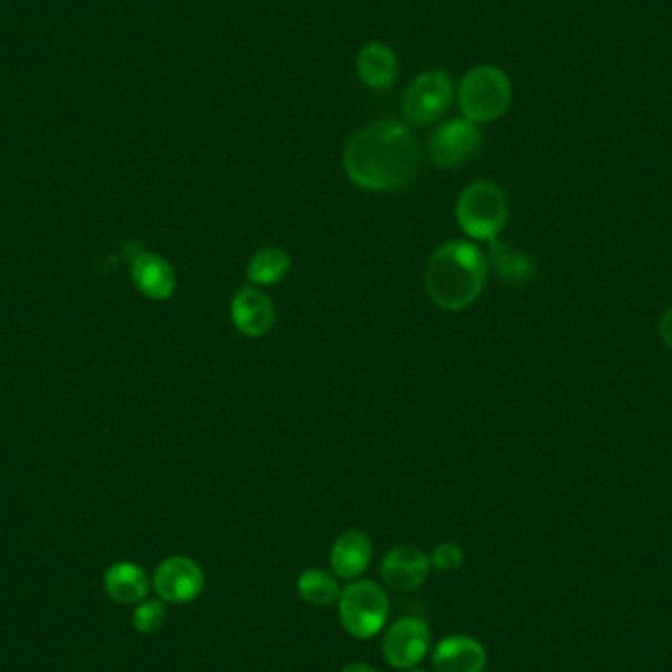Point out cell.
Returning a JSON list of instances; mask_svg holds the SVG:
<instances>
[{"instance_id": "6da1fadb", "label": "cell", "mask_w": 672, "mask_h": 672, "mask_svg": "<svg viewBox=\"0 0 672 672\" xmlns=\"http://www.w3.org/2000/svg\"><path fill=\"white\" fill-rule=\"evenodd\" d=\"M342 163L358 188L395 191L418 178L421 146L405 124L378 120L350 138Z\"/></svg>"}, {"instance_id": "7a4b0ae2", "label": "cell", "mask_w": 672, "mask_h": 672, "mask_svg": "<svg viewBox=\"0 0 672 672\" xmlns=\"http://www.w3.org/2000/svg\"><path fill=\"white\" fill-rule=\"evenodd\" d=\"M488 260L469 240H451L434 250L425 270L429 298L447 311L472 305L484 290Z\"/></svg>"}, {"instance_id": "3957f363", "label": "cell", "mask_w": 672, "mask_h": 672, "mask_svg": "<svg viewBox=\"0 0 672 672\" xmlns=\"http://www.w3.org/2000/svg\"><path fill=\"white\" fill-rule=\"evenodd\" d=\"M508 217V197L492 181L470 183L457 201V221L464 234L472 240L494 242L505 229Z\"/></svg>"}, {"instance_id": "277c9868", "label": "cell", "mask_w": 672, "mask_h": 672, "mask_svg": "<svg viewBox=\"0 0 672 672\" xmlns=\"http://www.w3.org/2000/svg\"><path fill=\"white\" fill-rule=\"evenodd\" d=\"M513 87L510 77L494 66H478L462 77L459 86L460 111L477 124L500 119L510 109Z\"/></svg>"}, {"instance_id": "5b68a950", "label": "cell", "mask_w": 672, "mask_h": 672, "mask_svg": "<svg viewBox=\"0 0 672 672\" xmlns=\"http://www.w3.org/2000/svg\"><path fill=\"white\" fill-rule=\"evenodd\" d=\"M337 604L342 630L360 641L375 638L390 618V598L374 580H352Z\"/></svg>"}, {"instance_id": "8992f818", "label": "cell", "mask_w": 672, "mask_h": 672, "mask_svg": "<svg viewBox=\"0 0 672 672\" xmlns=\"http://www.w3.org/2000/svg\"><path fill=\"white\" fill-rule=\"evenodd\" d=\"M454 97L452 79L443 69H427L409 83L403 114L409 124L427 127L443 117Z\"/></svg>"}, {"instance_id": "52a82bcc", "label": "cell", "mask_w": 672, "mask_h": 672, "mask_svg": "<svg viewBox=\"0 0 672 672\" xmlns=\"http://www.w3.org/2000/svg\"><path fill=\"white\" fill-rule=\"evenodd\" d=\"M431 651L429 623L419 615H403L385 630L382 653L385 661L398 671L415 669Z\"/></svg>"}, {"instance_id": "ba28073f", "label": "cell", "mask_w": 672, "mask_h": 672, "mask_svg": "<svg viewBox=\"0 0 672 672\" xmlns=\"http://www.w3.org/2000/svg\"><path fill=\"white\" fill-rule=\"evenodd\" d=\"M482 146V132L477 122L452 119L437 128L429 140V156L437 168L454 170L472 160Z\"/></svg>"}, {"instance_id": "9c48e42d", "label": "cell", "mask_w": 672, "mask_h": 672, "mask_svg": "<svg viewBox=\"0 0 672 672\" xmlns=\"http://www.w3.org/2000/svg\"><path fill=\"white\" fill-rule=\"evenodd\" d=\"M153 590L163 602L189 604L201 596L204 574L201 566L189 556H168L153 572Z\"/></svg>"}, {"instance_id": "30bf717a", "label": "cell", "mask_w": 672, "mask_h": 672, "mask_svg": "<svg viewBox=\"0 0 672 672\" xmlns=\"http://www.w3.org/2000/svg\"><path fill=\"white\" fill-rule=\"evenodd\" d=\"M431 572V559L413 545L393 546L383 556L380 574L395 592H413L423 586Z\"/></svg>"}, {"instance_id": "8fae6325", "label": "cell", "mask_w": 672, "mask_h": 672, "mask_svg": "<svg viewBox=\"0 0 672 672\" xmlns=\"http://www.w3.org/2000/svg\"><path fill=\"white\" fill-rule=\"evenodd\" d=\"M230 317L242 334H247L250 339H258L264 337L265 332L272 331L275 323V307L264 291L242 288L232 298Z\"/></svg>"}, {"instance_id": "7c38bea8", "label": "cell", "mask_w": 672, "mask_h": 672, "mask_svg": "<svg viewBox=\"0 0 672 672\" xmlns=\"http://www.w3.org/2000/svg\"><path fill=\"white\" fill-rule=\"evenodd\" d=\"M431 663L434 672H484L488 653L478 639L449 635L434 645Z\"/></svg>"}, {"instance_id": "4fadbf2b", "label": "cell", "mask_w": 672, "mask_h": 672, "mask_svg": "<svg viewBox=\"0 0 672 672\" xmlns=\"http://www.w3.org/2000/svg\"><path fill=\"white\" fill-rule=\"evenodd\" d=\"M372 541L362 531H344L332 543L329 562L331 571L337 579L357 580L368 571L372 562Z\"/></svg>"}, {"instance_id": "5bb4252c", "label": "cell", "mask_w": 672, "mask_h": 672, "mask_svg": "<svg viewBox=\"0 0 672 672\" xmlns=\"http://www.w3.org/2000/svg\"><path fill=\"white\" fill-rule=\"evenodd\" d=\"M132 280L137 283L140 293L153 301L170 299L175 291L178 280L170 262L156 254H138L132 262Z\"/></svg>"}, {"instance_id": "9a60e30c", "label": "cell", "mask_w": 672, "mask_h": 672, "mask_svg": "<svg viewBox=\"0 0 672 672\" xmlns=\"http://www.w3.org/2000/svg\"><path fill=\"white\" fill-rule=\"evenodd\" d=\"M357 71L364 86L385 89L398 77V56L388 43H367L358 51Z\"/></svg>"}, {"instance_id": "2e32d148", "label": "cell", "mask_w": 672, "mask_h": 672, "mask_svg": "<svg viewBox=\"0 0 672 672\" xmlns=\"http://www.w3.org/2000/svg\"><path fill=\"white\" fill-rule=\"evenodd\" d=\"M104 590L119 604H140L150 592V579L134 562H117L104 572Z\"/></svg>"}, {"instance_id": "e0dca14e", "label": "cell", "mask_w": 672, "mask_h": 672, "mask_svg": "<svg viewBox=\"0 0 672 672\" xmlns=\"http://www.w3.org/2000/svg\"><path fill=\"white\" fill-rule=\"evenodd\" d=\"M342 588L332 572L323 569H307L298 579V594L305 604L327 608L337 604Z\"/></svg>"}, {"instance_id": "ac0fdd59", "label": "cell", "mask_w": 672, "mask_h": 672, "mask_svg": "<svg viewBox=\"0 0 672 672\" xmlns=\"http://www.w3.org/2000/svg\"><path fill=\"white\" fill-rule=\"evenodd\" d=\"M290 254L278 247H265L258 250L248 264V280L255 285H273L283 280L290 272Z\"/></svg>"}, {"instance_id": "d6986e66", "label": "cell", "mask_w": 672, "mask_h": 672, "mask_svg": "<svg viewBox=\"0 0 672 672\" xmlns=\"http://www.w3.org/2000/svg\"><path fill=\"white\" fill-rule=\"evenodd\" d=\"M490 258H492L495 272L500 273L503 280H528L531 270H533V264H531L528 255L521 254L520 250H515V248L505 244V242H500V240L492 242Z\"/></svg>"}, {"instance_id": "ffe728a7", "label": "cell", "mask_w": 672, "mask_h": 672, "mask_svg": "<svg viewBox=\"0 0 672 672\" xmlns=\"http://www.w3.org/2000/svg\"><path fill=\"white\" fill-rule=\"evenodd\" d=\"M168 620V608L163 600H142L132 613V625L142 635H152L163 628Z\"/></svg>"}, {"instance_id": "44dd1931", "label": "cell", "mask_w": 672, "mask_h": 672, "mask_svg": "<svg viewBox=\"0 0 672 672\" xmlns=\"http://www.w3.org/2000/svg\"><path fill=\"white\" fill-rule=\"evenodd\" d=\"M431 559V569H437L441 572H454L459 571L464 562V553L457 543H441L433 549V554L429 556Z\"/></svg>"}, {"instance_id": "7402d4cb", "label": "cell", "mask_w": 672, "mask_h": 672, "mask_svg": "<svg viewBox=\"0 0 672 672\" xmlns=\"http://www.w3.org/2000/svg\"><path fill=\"white\" fill-rule=\"evenodd\" d=\"M661 337L666 342V347L672 349V307L664 313L663 321H661Z\"/></svg>"}, {"instance_id": "603a6c76", "label": "cell", "mask_w": 672, "mask_h": 672, "mask_svg": "<svg viewBox=\"0 0 672 672\" xmlns=\"http://www.w3.org/2000/svg\"><path fill=\"white\" fill-rule=\"evenodd\" d=\"M341 672H378L374 666H370L367 663H350L342 669Z\"/></svg>"}, {"instance_id": "cb8c5ba5", "label": "cell", "mask_w": 672, "mask_h": 672, "mask_svg": "<svg viewBox=\"0 0 672 672\" xmlns=\"http://www.w3.org/2000/svg\"><path fill=\"white\" fill-rule=\"evenodd\" d=\"M403 672H429V671H421V669H409V671H403Z\"/></svg>"}]
</instances>
